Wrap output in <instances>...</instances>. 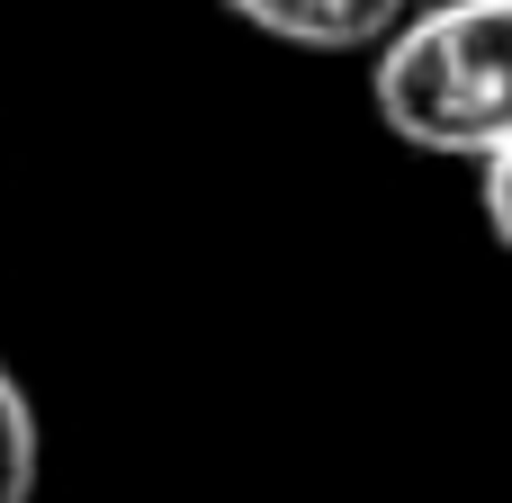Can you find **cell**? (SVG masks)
Returning a JSON list of instances; mask_svg holds the SVG:
<instances>
[{"label": "cell", "instance_id": "cell-1", "mask_svg": "<svg viewBox=\"0 0 512 503\" xmlns=\"http://www.w3.org/2000/svg\"><path fill=\"white\" fill-rule=\"evenodd\" d=\"M378 126L432 162L512 144V0H423L369 45Z\"/></svg>", "mask_w": 512, "mask_h": 503}, {"label": "cell", "instance_id": "cell-2", "mask_svg": "<svg viewBox=\"0 0 512 503\" xmlns=\"http://www.w3.org/2000/svg\"><path fill=\"white\" fill-rule=\"evenodd\" d=\"M225 9L279 45H306V54H369L414 0H225Z\"/></svg>", "mask_w": 512, "mask_h": 503}, {"label": "cell", "instance_id": "cell-3", "mask_svg": "<svg viewBox=\"0 0 512 503\" xmlns=\"http://www.w3.org/2000/svg\"><path fill=\"white\" fill-rule=\"evenodd\" d=\"M36 459H45L36 405H27V387L9 378V360H0V503H36Z\"/></svg>", "mask_w": 512, "mask_h": 503}, {"label": "cell", "instance_id": "cell-4", "mask_svg": "<svg viewBox=\"0 0 512 503\" xmlns=\"http://www.w3.org/2000/svg\"><path fill=\"white\" fill-rule=\"evenodd\" d=\"M477 216H486V234L512 252V144L477 162Z\"/></svg>", "mask_w": 512, "mask_h": 503}]
</instances>
